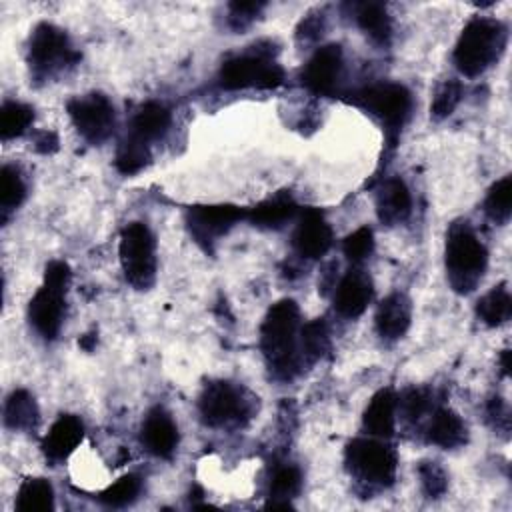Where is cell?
<instances>
[{
    "instance_id": "cell-7",
    "label": "cell",
    "mask_w": 512,
    "mask_h": 512,
    "mask_svg": "<svg viewBox=\"0 0 512 512\" xmlns=\"http://www.w3.org/2000/svg\"><path fill=\"white\" fill-rule=\"evenodd\" d=\"M348 102L360 106L378 118L388 132V138H396L412 112V94L406 86L396 82H382L366 86L350 94Z\"/></svg>"
},
{
    "instance_id": "cell-9",
    "label": "cell",
    "mask_w": 512,
    "mask_h": 512,
    "mask_svg": "<svg viewBox=\"0 0 512 512\" xmlns=\"http://www.w3.org/2000/svg\"><path fill=\"white\" fill-rule=\"evenodd\" d=\"M284 82V70L262 50L238 54L222 62L218 70V84L224 90L242 88H278Z\"/></svg>"
},
{
    "instance_id": "cell-42",
    "label": "cell",
    "mask_w": 512,
    "mask_h": 512,
    "mask_svg": "<svg viewBox=\"0 0 512 512\" xmlns=\"http://www.w3.org/2000/svg\"><path fill=\"white\" fill-rule=\"evenodd\" d=\"M34 148H36L38 152H42V154H52V152H56V150H58V138H56V134L50 132V130H44V132L36 134V138H34Z\"/></svg>"
},
{
    "instance_id": "cell-21",
    "label": "cell",
    "mask_w": 512,
    "mask_h": 512,
    "mask_svg": "<svg viewBox=\"0 0 512 512\" xmlns=\"http://www.w3.org/2000/svg\"><path fill=\"white\" fill-rule=\"evenodd\" d=\"M426 438L434 446L452 450V448H458V446L466 444L468 428H466L464 420L454 410L436 408L432 418H430Z\"/></svg>"
},
{
    "instance_id": "cell-20",
    "label": "cell",
    "mask_w": 512,
    "mask_h": 512,
    "mask_svg": "<svg viewBox=\"0 0 512 512\" xmlns=\"http://www.w3.org/2000/svg\"><path fill=\"white\" fill-rule=\"evenodd\" d=\"M396 394L390 388H382L378 390L362 416V424L364 430L372 436H380V438H390L394 434L396 428Z\"/></svg>"
},
{
    "instance_id": "cell-43",
    "label": "cell",
    "mask_w": 512,
    "mask_h": 512,
    "mask_svg": "<svg viewBox=\"0 0 512 512\" xmlns=\"http://www.w3.org/2000/svg\"><path fill=\"white\" fill-rule=\"evenodd\" d=\"M500 368H502V374L510 372V350H502V354H500Z\"/></svg>"
},
{
    "instance_id": "cell-5",
    "label": "cell",
    "mask_w": 512,
    "mask_h": 512,
    "mask_svg": "<svg viewBox=\"0 0 512 512\" xmlns=\"http://www.w3.org/2000/svg\"><path fill=\"white\" fill-rule=\"evenodd\" d=\"M252 400L244 388L226 380H214L204 386L198 398V412L210 428L244 426L254 412Z\"/></svg>"
},
{
    "instance_id": "cell-36",
    "label": "cell",
    "mask_w": 512,
    "mask_h": 512,
    "mask_svg": "<svg viewBox=\"0 0 512 512\" xmlns=\"http://www.w3.org/2000/svg\"><path fill=\"white\" fill-rule=\"evenodd\" d=\"M374 250V234L368 226H360L352 234H348L342 242V252L352 264H360L370 258Z\"/></svg>"
},
{
    "instance_id": "cell-23",
    "label": "cell",
    "mask_w": 512,
    "mask_h": 512,
    "mask_svg": "<svg viewBox=\"0 0 512 512\" xmlns=\"http://www.w3.org/2000/svg\"><path fill=\"white\" fill-rule=\"evenodd\" d=\"M172 122L170 110L160 102H146L138 108V112L132 118L130 124V136L150 144L158 138H162Z\"/></svg>"
},
{
    "instance_id": "cell-25",
    "label": "cell",
    "mask_w": 512,
    "mask_h": 512,
    "mask_svg": "<svg viewBox=\"0 0 512 512\" xmlns=\"http://www.w3.org/2000/svg\"><path fill=\"white\" fill-rule=\"evenodd\" d=\"M302 488V472L298 466L284 464L276 468L272 482H270V496L268 502L264 504L266 510H290L292 508V498L300 492Z\"/></svg>"
},
{
    "instance_id": "cell-15",
    "label": "cell",
    "mask_w": 512,
    "mask_h": 512,
    "mask_svg": "<svg viewBox=\"0 0 512 512\" xmlns=\"http://www.w3.org/2000/svg\"><path fill=\"white\" fill-rule=\"evenodd\" d=\"M372 300V280L360 270H348L336 286L334 292V308L344 318H358Z\"/></svg>"
},
{
    "instance_id": "cell-26",
    "label": "cell",
    "mask_w": 512,
    "mask_h": 512,
    "mask_svg": "<svg viewBox=\"0 0 512 512\" xmlns=\"http://www.w3.org/2000/svg\"><path fill=\"white\" fill-rule=\"evenodd\" d=\"M40 412L34 396L28 390H14L4 404V424L12 430H34L38 426Z\"/></svg>"
},
{
    "instance_id": "cell-14",
    "label": "cell",
    "mask_w": 512,
    "mask_h": 512,
    "mask_svg": "<svg viewBox=\"0 0 512 512\" xmlns=\"http://www.w3.org/2000/svg\"><path fill=\"white\" fill-rule=\"evenodd\" d=\"M334 242V234L326 218L316 208H306L300 214V220L292 234V246L294 250L308 260L322 258Z\"/></svg>"
},
{
    "instance_id": "cell-24",
    "label": "cell",
    "mask_w": 512,
    "mask_h": 512,
    "mask_svg": "<svg viewBox=\"0 0 512 512\" xmlns=\"http://www.w3.org/2000/svg\"><path fill=\"white\" fill-rule=\"evenodd\" d=\"M358 28L376 44L386 46L392 38V18L380 2H360L352 6Z\"/></svg>"
},
{
    "instance_id": "cell-33",
    "label": "cell",
    "mask_w": 512,
    "mask_h": 512,
    "mask_svg": "<svg viewBox=\"0 0 512 512\" xmlns=\"http://www.w3.org/2000/svg\"><path fill=\"white\" fill-rule=\"evenodd\" d=\"M26 198V184L18 168L14 166H2L0 170V208H2V220H6L8 212L16 210L22 200Z\"/></svg>"
},
{
    "instance_id": "cell-44",
    "label": "cell",
    "mask_w": 512,
    "mask_h": 512,
    "mask_svg": "<svg viewBox=\"0 0 512 512\" xmlns=\"http://www.w3.org/2000/svg\"><path fill=\"white\" fill-rule=\"evenodd\" d=\"M94 342H96V336H94V334H86V336L80 338V346H82L84 350H92V348H94Z\"/></svg>"
},
{
    "instance_id": "cell-8",
    "label": "cell",
    "mask_w": 512,
    "mask_h": 512,
    "mask_svg": "<svg viewBox=\"0 0 512 512\" xmlns=\"http://www.w3.org/2000/svg\"><path fill=\"white\" fill-rule=\"evenodd\" d=\"M80 60L68 34L50 24H38L28 40V64L36 78H48Z\"/></svg>"
},
{
    "instance_id": "cell-4",
    "label": "cell",
    "mask_w": 512,
    "mask_h": 512,
    "mask_svg": "<svg viewBox=\"0 0 512 512\" xmlns=\"http://www.w3.org/2000/svg\"><path fill=\"white\" fill-rule=\"evenodd\" d=\"M70 282V266L64 260H52L44 270V284L28 304V320L44 338L54 340L62 328L66 312V288Z\"/></svg>"
},
{
    "instance_id": "cell-39",
    "label": "cell",
    "mask_w": 512,
    "mask_h": 512,
    "mask_svg": "<svg viewBox=\"0 0 512 512\" xmlns=\"http://www.w3.org/2000/svg\"><path fill=\"white\" fill-rule=\"evenodd\" d=\"M264 2H230L228 4V26L236 32L248 28L262 12Z\"/></svg>"
},
{
    "instance_id": "cell-1",
    "label": "cell",
    "mask_w": 512,
    "mask_h": 512,
    "mask_svg": "<svg viewBox=\"0 0 512 512\" xmlns=\"http://www.w3.org/2000/svg\"><path fill=\"white\" fill-rule=\"evenodd\" d=\"M300 310L290 298L278 300L266 312L260 326V350L276 378H294L302 364L300 356Z\"/></svg>"
},
{
    "instance_id": "cell-30",
    "label": "cell",
    "mask_w": 512,
    "mask_h": 512,
    "mask_svg": "<svg viewBox=\"0 0 512 512\" xmlns=\"http://www.w3.org/2000/svg\"><path fill=\"white\" fill-rule=\"evenodd\" d=\"M148 162H150V144L128 134L116 150V158H114L116 170L124 176H132L140 172Z\"/></svg>"
},
{
    "instance_id": "cell-17",
    "label": "cell",
    "mask_w": 512,
    "mask_h": 512,
    "mask_svg": "<svg viewBox=\"0 0 512 512\" xmlns=\"http://www.w3.org/2000/svg\"><path fill=\"white\" fill-rule=\"evenodd\" d=\"M412 210V196L402 178H388L376 190V214L386 226L404 222Z\"/></svg>"
},
{
    "instance_id": "cell-38",
    "label": "cell",
    "mask_w": 512,
    "mask_h": 512,
    "mask_svg": "<svg viewBox=\"0 0 512 512\" xmlns=\"http://www.w3.org/2000/svg\"><path fill=\"white\" fill-rule=\"evenodd\" d=\"M418 476H420L422 490L428 498H440L448 488V476H446L444 468L434 460L420 462Z\"/></svg>"
},
{
    "instance_id": "cell-31",
    "label": "cell",
    "mask_w": 512,
    "mask_h": 512,
    "mask_svg": "<svg viewBox=\"0 0 512 512\" xmlns=\"http://www.w3.org/2000/svg\"><path fill=\"white\" fill-rule=\"evenodd\" d=\"M484 212L496 224L500 226L508 224L512 216V176L510 174L502 176L498 182L492 184L484 200Z\"/></svg>"
},
{
    "instance_id": "cell-22",
    "label": "cell",
    "mask_w": 512,
    "mask_h": 512,
    "mask_svg": "<svg viewBox=\"0 0 512 512\" xmlns=\"http://www.w3.org/2000/svg\"><path fill=\"white\" fill-rule=\"evenodd\" d=\"M296 202L290 194H276L272 198L262 200L254 208L246 210V220H250L256 228L278 230L286 226L296 216Z\"/></svg>"
},
{
    "instance_id": "cell-13",
    "label": "cell",
    "mask_w": 512,
    "mask_h": 512,
    "mask_svg": "<svg viewBox=\"0 0 512 512\" xmlns=\"http://www.w3.org/2000/svg\"><path fill=\"white\" fill-rule=\"evenodd\" d=\"M342 70H344L342 48L338 44L320 46L310 56V60L302 70V84L318 96H330L336 92V86L342 78Z\"/></svg>"
},
{
    "instance_id": "cell-41",
    "label": "cell",
    "mask_w": 512,
    "mask_h": 512,
    "mask_svg": "<svg viewBox=\"0 0 512 512\" xmlns=\"http://www.w3.org/2000/svg\"><path fill=\"white\" fill-rule=\"evenodd\" d=\"M486 414L496 430H502V432L510 430V416H508V408L502 398H498V396L490 398V402L486 406Z\"/></svg>"
},
{
    "instance_id": "cell-29",
    "label": "cell",
    "mask_w": 512,
    "mask_h": 512,
    "mask_svg": "<svg viewBox=\"0 0 512 512\" xmlns=\"http://www.w3.org/2000/svg\"><path fill=\"white\" fill-rule=\"evenodd\" d=\"M330 348L328 326L322 318H316L300 328V356L302 364H312L322 358Z\"/></svg>"
},
{
    "instance_id": "cell-6",
    "label": "cell",
    "mask_w": 512,
    "mask_h": 512,
    "mask_svg": "<svg viewBox=\"0 0 512 512\" xmlns=\"http://www.w3.org/2000/svg\"><path fill=\"white\" fill-rule=\"evenodd\" d=\"M120 264L124 278L136 290H148L156 280V240L144 222H130L120 234Z\"/></svg>"
},
{
    "instance_id": "cell-16",
    "label": "cell",
    "mask_w": 512,
    "mask_h": 512,
    "mask_svg": "<svg viewBox=\"0 0 512 512\" xmlns=\"http://www.w3.org/2000/svg\"><path fill=\"white\" fill-rule=\"evenodd\" d=\"M140 442L158 458H170L174 454L178 446V428L164 408L158 406L146 414L140 428Z\"/></svg>"
},
{
    "instance_id": "cell-2",
    "label": "cell",
    "mask_w": 512,
    "mask_h": 512,
    "mask_svg": "<svg viewBox=\"0 0 512 512\" xmlns=\"http://www.w3.org/2000/svg\"><path fill=\"white\" fill-rule=\"evenodd\" d=\"M506 42L508 30L500 20L476 16L464 26L456 42L454 64L464 76L474 78L498 62Z\"/></svg>"
},
{
    "instance_id": "cell-34",
    "label": "cell",
    "mask_w": 512,
    "mask_h": 512,
    "mask_svg": "<svg viewBox=\"0 0 512 512\" xmlns=\"http://www.w3.org/2000/svg\"><path fill=\"white\" fill-rule=\"evenodd\" d=\"M142 490V480L136 474H126L118 478L114 484H110L98 498L102 504L110 508H122L132 504Z\"/></svg>"
},
{
    "instance_id": "cell-18",
    "label": "cell",
    "mask_w": 512,
    "mask_h": 512,
    "mask_svg": "<svg viewBox=\"0 0 512 512\" xmlns=\"http://www.w3.org/2000/svg\"><path fill=\"white\" fill-rule=\"evenodd\" d=\"M376 330L384 340H398L406 334L412 320V304L406 294H388L376 310Z\"/></svg>"
},
{
    "instance_id": "cell-32",
    "label": "cell",
    "mask_w": 512,
    "mask_h": 512,
    "mask_svg": "<svg viewBox=\"0 0 512 512\" xmlns=\"http://www.w3.org/2000/svg\"><path fill=\"white\" fill-rule=\"evenodd\" d=\"M34 120V110L28 104L6 100L0 108V136L2 140H10L22 136Z\"/></svg>"
},
{
    "instance_id": "cell-28",
    "label": "cell",
    "mask_w": 512,
    "mask_h": 512,
    "mask_svg": "<svg viewBox=\"0 0 512 512\" xmlns=\"http://www.w3.org/2000/svg\"><path fill=\"white\" fill-rule=\"evenodd\" d=\"M54 508V488L44 478H26L16 494L18 512H50Z\"/></svg>"
},
{
    "instance_id": "cell-12",
    "label": "cell",
    "mask_w": 512,
    "mask_h": 512,
    "mask_svg": "<svg viewBox=\"0 0 512 512\" xmlns=\"http://www.w3.org/2000/svg\"><path fill=\"white\" fill-rule=\"evenodd\" d=\"M244 218L246 210L234 204H198L188 210L186 224L192 238L206 252H212L214 242L228 234Z\"/></svg>"
},
{
    "instance_id": "cell-19",
    "label": "cell",
    "mask_w": 512,
    "mask_h": 512,
    "mask_svg": "<svg viewBox=\"0 0 512 512\" xmlns=\"http://www.w3.org/2000/svg\"><path fill=\"white\" fill-rule=\"evenodd\" d=\"M84 438V424L72 414H62L42 440V450L50 460L68 458Z\"/></svg>"
},
{
    "instance_id": "cell-11",
    "label": "cell",
    "mask_w": 512,
    "mask_h": 512,
    "mask_svg": "<svg viewBox=\"0 0 512 512\" xmlns=\"http://www.w3.org/2000/svg\"><path fill=\"white\" fill-rule=\"evenodd\" d=\"M66 112L78 130V134L90 144H100L110 138L116 124V112L112 102L102 92H90L70 98Z\"/></svg>"
},
{
    "instance_id": "cell-37",
    "label": "cell",
    "mask_w": 512,
    "mask_h": 512,
    "mask_svg": "<svg viewBox=\"0 0 512 512\" xmlns=\"http://www.w3.org/2000/svg\"><path fill=\"white\" fill-rule=\"evenodd\" d=\"M396 406L406 420H420L432 406V394L426 388H408L400 398H396Z\"/></svg>"
},
{
    "instance_id": "cell-40",
    "label": "cell",
    "mask_w": 512,
    "mask_h": 512,
    "mask_svg": "<svg viewBox=\"0 0 512 512\" xmlns=\"http://www.w3.org/2000/svg\"><path fill=\"white\" fill-rule=\"evenodd\" d=\"M322 30H324V16L322 12L314 14L310 12L308 16H304L296 28V38L304 44L308 42H316L320 36H322Z\"/></svg>"
},
{
    "instance_id": "cell-35",
    "label": "cell",
    "mask_w": 512,
    "mask_h": 512,
    "mask_svg": "<svg viewBox=\"0 0 512 512\" xmlns=\"http://www.w3.org/2000/svg\"><path fill=\"white\" fill-rule=\"evenodd\" d=\"M462 100V84L454 78L442 82L434 94L430 112L434 120H442L446 116H450L454 112V108L458 106V102Z\"/></svg>"
},
{
    "instance_id": "cell-10",
    "label": "cell",
    "mask_w": 512,
    "mask_h": 512,
    "mask_svg": "<svg viewBox=\"0 0 512 512\" xmlns=\"http://www.w3.org/2000/svg\"><path fill=\"white\" fill-rule=\"evenodd\" d=\"M350 474L372 486H390L396 478V452L374 438H356L346 446Z\"/></svg>"
},
{
    "instance_id": "cell-27",
    "label": "cell",
    "mask_w": 512,
    "mask_h": 512,
    "mask_svg": "<svg viewBox=\"0 0 512 512\" xmlns=\"http://www.w3.org/2000/svg\"><path fill=\"white\" fill-rule=\"evenodd\" d=\"M476 316L490 328L502 326L512 316V296L506 284L494 286L476 302Z\"/></svg>"
},
{
    "instance_id": "cell-3",
    "label": "cell",
    "mask_w": 512,
    "mask_h": 512,
    "mask_svg": "<svg viewBox=\"0 0 512 512\" xmlns=\"http://www.w3.org/2000/svg\"><path fill=\"white\" fill-rule=\"evenodd\" d=\"M444 262L448 282L458 294L472 292L482 280L488 266V250L466 220L454 222L450 226L446 236Z\"/></svg>"
}]
</instances>
